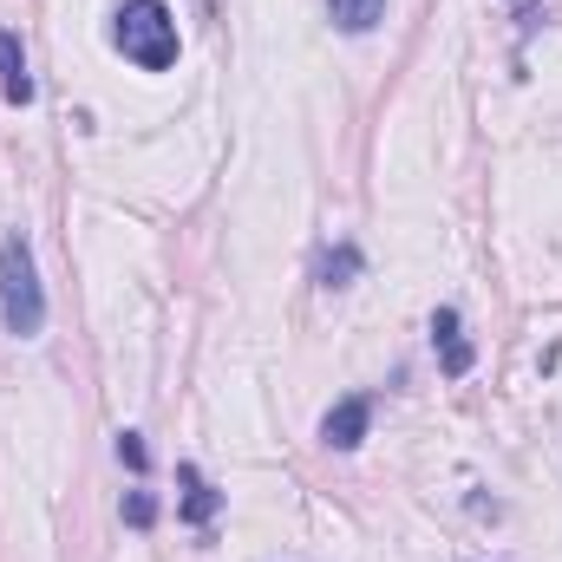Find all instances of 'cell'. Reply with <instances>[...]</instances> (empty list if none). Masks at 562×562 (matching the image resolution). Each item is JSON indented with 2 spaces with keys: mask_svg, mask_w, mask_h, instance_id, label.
<instances>
[{
  "mask_svg": "<svg viewBox=\"0 0 562 562\" xmlns=\"http://www.w3.org/2000/svg\"><path fill=\"white\" fill-rule=\"evenodd\" d=\"M327 13H334L340 33H373L386 20V0H327Z\"/></svg>",
  "mask_w": 562,
  "mask_h": 562,
  "instance_id": "7",
  "label": "cell"
},
{
  "mask_svg": "<svg viewBox=\"0 0 562 562\" xmlns=\"http://www.w3.org/2000/svg\"><path fill=\"white\" fill-rule=\"evenodd\" d=\"M431 340H438V353H445V373L464 380V373H471V347H464V334H458V307H438V314H431Z\"/></svg>",
  "mask_w": 562,
  "mask_h": 562,
  "instance_id": "5",
  "label": "cell"
},
{
  "mask_svg": "<svg viewBox=\"0 0 562 562\" xmlns=\"http://www.w3.org/2000/svg\"><path fill=\"white\" fill-rule=\"evenodd\" d=\"M367 425H373V400H360V393H353V400H340V406L321 419V438H327L334 451H353V445L367 438Z\"/></svg>",
  "mask_w": 562,
  "mask_h": 562,
  "instance_id": "3",
  "label": "cell"
},
{
  "mask_svg": "<svg viewBox=\"0 0 562 562\" xmlns=\"http://www.w3.org/2000/svg\"><path fill=\"white\" fill-rule=\"evenodd\" d=\"M125 524H132V530H150V524H157V497H150V491H132V497H125Z\"/></svg>",
  "mask_w": 562,
  "mask_h": 562,
  "instance_id": "9",
  "label": "cell"
},
{
  "mask_svg": "<svg viewBox=\"0 0 562 562\" xmlns=\"http://www.w3.org/2000/svg\"><path fill=\"white\" fill-rule=\"evenodd\" d=\"M112 40H119V53H125L132 66H144V72L177 66V20H170L164 0H125Z\"/></svg>",
  "mask_w": 562,
  "mask_h": 562,
  "instance_id": "2",
  "label": "cell"
},
{
  "mask_svg": "<svg viewBox=\"0 0 562 562\" xmlns=\"http://www.w3.org/2000/svg\"><path fill=\"white\" fill-rule=\"evenodd\" d=\"M177 477H183V517H190V524H210V517L223 510V491H216V484H210L196 464H183Z\"/></svg>",
  "mask_w": 562,
  "mask_h": 562,
  "instance_id": "6",
  "label": "cell"
},
{
  "mask_svg": "<svg viewBox=\"0 0 562 562\" xmlns=\"http://www.w3.org/2000/svg\"><path fill=\"white\" fill-rule=\"evenodd\" d=\"M119 458H125L132 471H144V464H150V451H144V438H138V431H119Z\"/></svg>",
  "mask_w": 562,
  "mask_h": 562,
  "instance_id": "10",
  "label": "cell"
},
{
  "mask_svg": "<svg viewBox=\"0 0 562 562\" xmlns=\"http://www.w3.org/2000/svg\"><path fill=\"white\" fill-rule=\"evenodd\" d=\"M0 99H7V105H33L26 53H20V33H7V26H0Z\"/></svg>",
  "mask_w": 562,
  "mask_h": 562,
  "instance_id": "4",
  "label": "cell"
},
{
  "mask_svg": "<svg viewBox=\"0 0 562 562\" xmlns=\"http://www.w3.org/2000/svg\"><path fill=\"white\" fill-rule=\"evenodd\" d=\"M0 321H7V334H13V340H33V334L46 327V294H40L33 249H26V236H20V229L0 243Z\"/></svg>",
  "mask_w": 562,
  "mask_h": 562,
  "instance_id": "1",
  "label": "cell"
},
{
  "mask_svg": "<svg viewBox=\"0 0 562 562\" xmlns=\"http://www.w3.org/2000/svg\"><path fill=\"white\" fill-rule=\"evenodd\" d=\"M353 276H360V249H353V243L327 249V262H321V288H347Z\"/></svg>",
  "mask_w": 562,
  "mask_h": 562,
  "instance_id": "8",
  "label": "cell"
}]
</instances>
